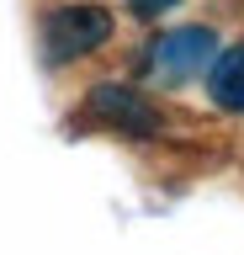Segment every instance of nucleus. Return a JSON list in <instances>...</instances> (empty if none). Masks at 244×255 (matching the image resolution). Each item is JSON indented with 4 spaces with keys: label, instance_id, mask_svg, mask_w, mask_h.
<instances>
[{
    "label": "nucleus",
    "instance_id": "f257e3e1",
    "mask_svg": "<svg viewBox=\"0 0 244 255\" xmlns=\"http://www.w3.org/2000/svg\"><path fill=\"white\" fill-rule=\"evenodd\" d=\"M112 37V11L106 5H59L43 21V48H48V64H69L85 59L90 48H101Z\"/></svg>",
    "mask_w": 244,
    "mask_h": 255
},
{
    "label": "nucleus",
    "instance_id": "f03ea898",
    "mask_svg": "<svg viewBox=\"0 0 244 255\" xmlns=\"http://www.w3.org/2000/svg\"><path fill=\"white\" fill-rule=\"evenodd\" d=\"M85 123L106 128L117 138H154L160 133V112L149 107V96L128 91V85H96L85 101Z\"/></svg>",
    "mask_w": 244,
    "mask_h": 255
},
{
    "label": "nucleus",
    "instance_id": "7ed1b4c3",
    "mask_svg": "<svg viewBox=\"0 0 244 255\" xmlns=\"http://www.w3.org/2000/svg\"><path fill=\"white\" fill-rule=\"evenodd\" d=\"M212 48H218V37H212L207 27H180V32H164L160 43L149 48V69L160 80H191L202 75V64H212Z\"/></svg>",
    "mask_w": 244,
    "mask_h": 255
},
{
    "label": "nucleus",
    "instance_id": "20e7f679",
    "mask_svg": "<svg viewBox=\"0 0 244 255\" xmlns=\"http://www.w3.org/2000/svg\"><path fill=\"white\" fill-rule=\"evenodd\" d=\"M207 91H212V101H218L223 112H244V43L212 59Z\"/></svg>",
    "mask_w": 244,
    "mask_h": 255
},
{
    "label": "nucleus",
    "instance_id": "39448f33",
    "mask_svg": "<svg viewBox=\"0 0 244 255\" xmlns=\"http://www.w3.org/2000/svg\"><path fill=\"white\" fill-rule=\"evenodd\" d=\"M133 5V16H160V11H170L175 0H128Z\"/></svg>",
    "mask_w": 244,
    "mask_h": 255
}]
</instances>
